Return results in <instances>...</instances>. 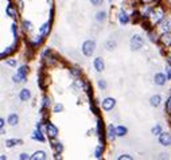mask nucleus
<instances>
[{
    "instance_id": "5",
    "label": "nucleus",
    "mask_w": 171,
    "mask_h": 160,
    "mask_svg": "<svg viewBox=\"0 0 171 160\" xmlns=\"http://www.w3.org/2000/svg\"><path fill=\"white\" fill-rule=\"evenodd\" d=\"M116 105V100L112 97H106L105 100L103 101V109L104 110H112Z\"/></svg>"
},
{
    "instance_id": "39",
    "label": "nucleus",
    "mask_w": 171,
    "mask_h": 160,
    "mask_svg": "<svg viewBox=\"0 0 171 160\" xmlns=\"http://www.w3.org/2000/svg\"><path fill=\"white\" fill-rule=\"evenodd\" d=\"M19 159L20 160H27V159H31V156H30V155H27V153H20Z\"/></svg>"
},
{
    "instance_id": "32",
    "label": "nucleus",
    "mask_w": 171,
    "mask_h": 160,
    "mask_svg": "<svg viewBox=\"0 0 171 160\" xmlns=\"http://www.w3.org/2000/svg\"><path fill=\"white\" fill-rule=\"evenodd\" d=\"M54 149H55V152H57V153H61V152L63 151V145H62V143H57V144H54Z\"/></svg>"
},
{
    "instance_id": "22",
    "label": "nucleus",
    "mask_w": 171,
    "mask_h": 160,
    "mask_svg": "<svg viewBox=\"0 0 171 160\" xmlns=\"http://www.w3.org/2000/svg\"><path fill=\"white\" fill-rule=\"evenodd\" d=\"M116 132H117V136H119V137H123V136L127 135L128 129L124 127V125H119V127H116Z\"/></svg>"
},
{
    "instance_id": "10",
    "label": "nucleus",
    "mask_w": 171,
    "mask_h": 160,
    "mask_svg": "<svg viewBox=\"0 0 171 160\" xmlns=\"http://www.w3.org/2000/svg\"><path fill=\"white\" fill-rule=\"evenodd\" d=\"M160 41H162V43L164 44V46L170 47L171 46V33H170V31H167V33H163Z\"/></svg>"
},
{
    "instance_id": "42",
    "label": "nucleus",
    "mask_w": 171,
    "mask_h": 160,
    "mask_svg": "<svg viewBox=\"0 0 171 160\" xmlns=\"http://www.w3.org/2000/svg\"><path fill=\"white\" fill-rule=\"evenodd\" d=\"M167 78L170 79L171 78V66L167 65Z\"/></svg>"
},
{
    "instance_id": "21",
    "label": "nucleus",
    "mask_w": 171,
    "mask_h": 160,
    "mask_svg": "<svg viewBox=\"0 0 171 160\" xmlns=\"http://www.w3.org/2000/svg\"><path fill=\"white\" fill-rule=\"evenodd\" d=\"M43 36H45V35H42V34H41V35H39V36H35V38H34L33 41H31V44H33V47L41 46V44H42V42H43V39H45Z\"/></svg>"
},
{
    "instance_id": "6",
    "label": "nucleus",
    "mask_w": 171,
    "mask_h": 160,
    "mask_svg": "<svg viewBox=\"0 0 171 160\" xmlns=\"http://www.w3.org/2000/svg\"><path fill=\"white\" fill-rule=\"evenodd\" d=\"M159 143L162 144L163 147H168L171 145V135L170 133H160L159 135Z\"/></svg>"
},
{
    "instance_id": "35",
    "label": "nucleus",
    "mask_w": 171,
    "mask_h": 160,
    "mask_svg": "<svg viewBox=\"0 0 171 160\" xmlns=\"http://www.w3.org/2000/svg\"><path fill=\"white\" fill-rule=\"evenodd\" d=\"M16 59H14V58H10V59H7V65L8 66H12V67H14V66H16Z\"/></svg>"
},
{
    "instance_id": "2",
    "label": "nucleus",
    "mask_w": 171,
    "mask_h": 160,
    "mask_svg": "<svg viewBox=\"0 0 171 160\" xmlns=\"http://www.w3.org/2000/svg\"><path fill=\"white\" fill-rule=\"evenodd\" d=\"M143 44H144V39L141 38V35H139V34H135L129 41V46L132 50H140L141 47H143Z\"/></svg>"
},
{
    "instance_id": "14",
    "label": "nucleus",
    "mask_w": 171,
    "mask_h": 160,
    "mask_svg": "<svg viewBox=\"0 0 171 160\" xmlns=\"http://www.w3.org/2000/svg\"><path fill=\"white\" fill-rule=\"evenodd\" d=\"M6 14L8 15L10 18H16V8L14 7V4L10 3L8 6L6 7Z\"/></svg>"
},
{
    "instance_id": "1",
    "label": "nucleus",
    "mask_w": 171,
    "mask_h": 160,
    "mask_svg": "<svg viewBox=\"0 0 171 160\" xmlns=\"http://www.w3.org/2000/svg\"><path fill=\"white\" fill-rule=\"evenodd\" d=\"M82 53H84V55H86V57H92L93 54H94L96 51V42L92 41V39H89V41H85L84 44H82Z\"/></svg>"
},
{
    "instance_id": "29",
    "label": "nucleus",
    "mask_w": 171,
    "mask_h": 160,
    "mask_svg": "<svg viewBox=\"0 0 171 160\" xmlns=\"http://www.w3.org/2000/svg\"><path fill=\"white\" fill-rule=\"evenodd\" d=\"M105 18H106V12L105 11H100L97 14V18H96V19H97V22H103V20H105Z\"/></svg>"
},
{
    "instance_id": "46",
    "label": "nucleus",
    "mask_w": 171,
    "mask_h": 160,
    "mask_svg": "<svg viewBox=\"0 0 171 160\" xmlns=\"http://www.w3.org/2000/svg\"><path fill=\"white\" fill-rule=\"evenodd\" d=\"M167 65H170V66H171V57H168V58H167Z\"/></svg>"
},
{
    "instance_id": "9",
    "label": "nucleus",
    "mask_w": 171,
    "mask_h": 160,
    "mask_svg": "<svg viewBox=\"0 0 171 160\" xmlns=\"http://www.w3.org/2000/svg\"><path fill=\"white\" fill-rule=\"evenodd\" d=\"M160 30L163 33H167V31H171V19H163L160 22Z\"/></svg>"
},
{
    "instance_id": "23",
    "label": "nucleus",
    "mask_w": 171,
    "mask_h": 160,
    "mask_svg": "<svg viewBox=\"0 0 171 160\" xmlns=\"http://www.w3.org/2000/svg\"><path fill=\"white\" fill-rule=\"evenodd\" d=\"M103 152H104V145L100 144V145H97V148H96V151H94L96 159H101V157H103Z\"/></svg>"
},
{
    "instance_id": "13",
    "label": "nucleus",
    "mask_w": 171,
    "mask_h": 160,
    "mask_svg": "<svg viewBox=\"0 0 171 160\" xmlns=\"http://www.w3.org/2000/svg\"><path fill=\"white\" fill-rule=\"evenodd\" d=\"M106 135L111 140H114L117 137V132H116V128L113 125H108V129H106Z\"/></svg>"
},
{
    "instance_id": "36",
    "label": "nucleus",
    "mask_w": 171,
    "mask_h": 160,
    "mask_svg": "<svg viewBox=\"0 0 171 160\" xmlns=\"http://www.w3.org/2000/svg\"><path fill=\"white\" fill-rule=\"evenodd\" d=\"M11 31H12V34H14L15 39H16L18 38V28H16V24H15V23L11 26Z\"/></svg>"
},
{
    "instance_id": "37",
    "label": "nucleus",
    "mask_w": 171,
    "mask_h": 160,
    "mask_svg": "<svg viewBox=\"0 0 171 160\" xmlns=\"http://www.w3.org/2000/svg\"><path fill=\"white\" fill-rule=\"evenodd\" d=\"M123 159L132 160V156H129V155H120V156H117V160H123Z\"/></svg>"
},
{
    "instance_id": "16",
    "label": "nucleus",
    "mask_w": 171,
    "mask_h": 160,
    "mask_svg": "<svg viewBox=\"0 0 171 160\" xmlns=\"http://www.w3.org/2000/svg\"><path fill=\"white\" fill-rule=\"evenodd\" d=\"M119 22H120V24H127L129 22V16H128V14L125 11L119 12Z\"/></svg>"
},
{
    "instance_id": "31",
    "label": "nucleus",
    "mask_w": 171,
    "mask_h": 160,
    "mask_svg": "<svg viewBox=\"0 0 171 160\" xmlns=\"http://www.w3.org/2000/svg\"><path fill=\"white\" fill-rule=\"evenodd\" d=\"M18 73H20V74H25V76H27V73H28V66H27V65H23V66H20V67H19V70H18Z\"/></svg>"
},
{
    "instance_id": "45",
    "label": "nucleus",
    "mask_w": 171,
    "mask_h": 160,
    "mask_svg": "<svg viewBox=\"0 0 171 160\" xmlns=\"http://www.w3.org/2000/svg\"><path fill=\"white\" fill-rule=\"evenodd\" d=\"M18 4H19V8L23 10V1H22V0H19V1H18Z\"/></svg>"
},
{
    "instance_id": "33",
    "label": "nucleus",
    "mask_w": 171,
    "mask_h": 160,
    "mask_svg": "<svg viewBox=\"0 0 171 160\" xmlns=\"http://www.w3.org/2000/svg\"><path fill=\"white\" fill-rule=\"evenodd\" d=\"M166 112L168 114H171V97L167 98V102H166Z\"/></svg>"
},
{
    "instance_id": "19",
    "label": "nucleus",
    "mask_w": 171,
    "mask_h": 160,
    "mask_svg": "<svg viewBox=\"0 0 171 160\" xmlns=\"http://www.w3.org/2000/svg\"><path fill=\"white\" fill-rule=\"evenodd\" d=\"M7 121H8L10 125L14 127V125H16L18 122H19V116L15 114V113H12V114H10V116H8V120H7Z\"/></svg>"
},
{
    "instance_id": "24",
    "label": "nucleus",
    "mask_w": 171,
    "mask_h": 160,
    "mask_svg": "<svg viewBox=\"0 0 171 160\" xmlns=\"http://www.w3.org/2000/svg\"><path fill=\"white\" fill-rule=\"evenodd\" d=\"M22 26H23V30L27 31V33H31V31H33V23H31L30 20H23Z\"/></svg>"
},
{
    "instance_id": "34",
    "label": "nucleus",
    "mask_w": 171,
    "mask_h": 160,
    "mask_svg": "<svg viewBox=\"0 0 171 160\" xmlns=\"http://www.w3.org/2000/svg\"><path fill=\"white\" fill-rule=\"evenodd\" d=\"M63 110V105L62 104H57V105L54 106V113H59V112Z\"/></svg>"
},
{
    "instance_id": "47",
    "label": "nucleus",
    "mask_w": 171,
    "mask_h": 160,
    "mask_svg": "<svg viewBox=\"0 0 171 160\" xmlns=\"http://www.w3.org/2000/svg\"><path fill=\"white\" fill-rule=\"evenodd\" d=\"M144 3H151V1H155V0H143Z\"/></svg>"
},
{
    "instance_id": "17",
    "label": "nucleus",
    "mask_w": 171,
    "mask_h": 160,
    "mask_svg": "<svg viewBox=\"0 0 171 160\" xmlns=\"http://www.w3.org/2000/svg\"><path fill=\"white\" fill-rule=\"evenodd\" d=\"M160 102H162V97H160L159 94H155V96H152V97L149 98V104H151V106H159Z\"/></svg>"
},
{
    "instance_id": "12",
    "label": "nucleus",
    "mask_w": 171,
    "mask_h": 160,
    "mask_svg": "<svg viewBox=\"0 0 171 160\" xmlns=\"http://www.w3.org/2000/svg\"><path fill=\"white\" fill-rule=\"evenodd\" d=\"M45 159H47V155L45 151H36L31 156V160H45Z\"/></svg>"
},
{
    "instance_id": "38",
    "label": "nucleus",
    "mask_w": 171,
    "mask_h": 160,
    "mask_svg": "<svg viewBox=\"0 0 171 160\" xmlns=\"http://www.w3.org/2000/svg\"><path fill=\"white\" fill-rule=\"evenodd\" d=\"M98 86H100V89H105V87H106V82L104 81V79H100V81H98Z\"/></svg>"
},
{
    "instance_id": "26",
    "label": "nucleus",
    "mask_w": 171,
    "mask_h": 160,
    "mask_svg": "<svg viewBox=\"0 0 171 160\" xmlns=\"http://www.w3.org/2000/svg\"><path fill=\"white\" fill-rule=\"evenodd\" d=\"M12 51H14V46H11V47H7V50H4V51H1V54H0V57H1V59H4V57H7V55H10Z\"/></svg>"
},
{
    "instance_id": "27",
    "label": "nucleus",
    "mask_w": 171,
    "mask_h": 160,
    "mask_svg": "<svg viewBox=\"0 0 171 160\" xmlns=\"http://www.w3.org/2000/svg\"><path fill=\"white\" fill-rule=\"evenodd\" d=\"M151 132L154 136H159L160 133H162V127H160V125H155V127L151 129Z\"/></svg>"
},
{
    "instance_id": "15",
    "label": "nucleus",
    "mask_w": 171,
    "mask_h": 160,
    "mask_svg": "<svg viewBox=\"0 0 171 160\" xmlns=\"http://www.w3.org/2000/svg\"><path fill=\"white\" fill-rule=\"evenodd\" d=\"M19 98L22 101H28L31 98V92L28 89H22L19 93Z\"/></svg>"
},
{
    "instance_id": "30",
    "label": "nucleus",
    "mask_w": 171,
    "mask_h": 160,
    "mask_svg": "<svg viewBox=\"0 0 171 160\" xmlns=\"http://www.w3.org/2000/svg\"><path fill=\"white\" fill-rule=\"evenodd\" d=\"M70 73H71V76H74V77H80L82 74V71L80 70L78 67H71L70 69Z\"/></svg>"
},
{
    "instance_id": "20",
    "label": "nucleus",
    "mask_w": 171,
    "mask_h": 160,
    "mask_svg": "<svg viewBox=\"0 0 171 160\" xmlns=\"http://www.w3.org/2000/svg\"><path fill=\"white\" fill-rule=\"evenodd\" d=\"M12 79H14L15 82H20V84H23V82L27 81V76H25V74H20V73H16Z\"/></svg>"
},
{
    "instance_id": "3",
    "label": "nucleus",
    "mask_w": 171,
    "mask_h": 160,
    "mask_svg": "<svg viewBox=\"0 0 171 160\" xmlns=\"http://www.w3.org/2000/svg\"><path fill=\"white\" fill-rule=\"evenodd\" d=\"M151 19H152V23H154V24L160 23L163 19H164V12H163V10L158 8V10H155L154 12H151Z\"/></svg>"
},
{
    "instance_id": "40",
    "label": "nucleus",
    "mask_w": 171,
    "mask_h": 160,
    "mask_svg": "<svg viewBox=\"0 0 171 160\" xmlns=\"http://www.w3.org/2000/svg\"><path fill=\"white\" fill-rule=\"evenodd\" d=\"M116 46V43H114V42H112V41H109L108 42V44H106V47H109L108 50H113V47Z\"/></svg>"
},
{
    "instance_id": "11",
    "label": "nucleus",
    "mask_w": 171,
    "mask_h": 160,
    "mask_svg": "<svg viewBox=\"0 0 171 160\" xmlns=\"http://www.w3.org/2000/svg\"><path fill=\"white\" fill-rule=\"evenodd\" d=\"M31 137H33L34 140L41 141V143H43L45 141V136H43V133H42V129H39V128H36V129L34 130V133H33Z\"/></svg>"
},
{
    "instance_id": "18",
    "label": "nucleus",
    "mask_w": 171,
    "mask_h": 160,
    "mask_svg": "<svg viewBox=\"0 0 171 160\" xmlns=\"http://www.w3.org/2000/svg\"><path fill=\"white\" fill-rule=\"evenodd\" d=\"M50 26H51V23H50V22L45 23V24L42 26L41 28H39V33H41L42 35H45V36H46V35H49V33H50V28H51V27H50Z\"/></svg>"
},
{
    "instance_id": "43",
    "label": "nucleus",
    "mask_w": 171,
    "mask_h": 160,
    "mask_svg": "<svg viewBox=\"0 0 171 160\" xmlns=\"http://www.w3.org/2000/svg\"><path fill=\"white\" fill-rule=\"evenodd\" d=\"M149 38H151L152 42H156V41H158V38H155V35H154L152 33H149Z\"/></svg>"
},
{
    "instance_id": "4",
    "label": "nucleus",
    "mask_w": 171,
    "mask_h": 160,
    "mask_svg": "<svg viewBox=\"0 0 171 160\" xmlns=\"http://www.w3.org/2000/svg\"><path fill=\"white\" fill-rule=\"evenodd\" d=\"M46 133L47 136H49V139H55L58 136V128L55 127L54 124H51V122H47L46 125Z\"/></svg>"
},
{
    "instance_id": "41",
    "label": "nucleus",
    "mask_w": 171,
    "mask_h": 160,
    "mask_svg": "<svg viewBox=\"0 0 171 160\" xmlns=\"http://www.w3.org/2000/svg\"><path fill=\"white\" fill-rule=\"evenodd\" d=\"M90 1H92L93 6H100V4L103 3V0H90Z\"/></svg>"
},
{
    "instance_id": "44",
    "label": "nucleus",
    "mask_w": 171,
    "mask_h": 160,
    "mask_svg": "<svg viewBox=\"0 0 171 160\" xmlns=\"http://www.w3.org/2000/svg\"><path fill=\"white\" fill-rule=\"evenodd\" d=\"M0 128H1V129L4 128V119H0Z\"/></svg>"
},
{
    "instance_id": "25",
    "label": "nucleus",
    "mask_w": 171,
    "mask_h": 160,
    "mask_svg": "<svg viewBox=\"0 0 171 160\" xmlns=\"http://www.w3.org/2000/svg\"><path fill=\"white\" fill-rule=\"evenodd\" d=\"M16 144H22V140H18V139H10V140H7L6 141V145L7 147H14V145H16Z\"/></svg>"
},
{
    "instance_id": "28",
    "label": "nucleus",
    "mask_w": 171,
    "mask_h": 160,
    "mask_svg": "<svg viewBox=\"0 0 171 160\" xmlns=\"http://www.w3.org/2000/svg\"><path fill=\"white\" fill-rule=\"evenodd\" d=\"M50 105H51V100H50V97H45L43 98V104H42V108L47 109V108H50Z\"/></svg>"
},
{
    "instance_id": "7",
    "label": "nucleus",
    "mask_w": 171,
    "mask_h": 160,
    "mask_svg": "<svg viewBox=\"0 0 171 160\" xmlns=\"http://www.w3.org/2000/svg\"><path fill=\"white\" fill-rule=\"evenodd\" d=\"M93 66H94V69H96V71H98V73H101V71L105 69V63H104V59L101 57H98V58H96L94 59V62H93Z\"/></svg>"
},
{
    "instance_id": "8",
    "label": "nucleus",
    "mask_w": 171,
    "mask_h": 160,
    "mask_svg": "<svg viewBox=\"0 0 171 160\" xmlns=\"http://www.w3.org/2000/svg\"><path fill=\"white\" fill-rule=\"evenodd\" d=\"M167 77L164 76V74H162V73H156L155 74V77H154V81H155V84L156 85H159V86H163V85L166 84V81H167Z\"/></svg>"
}]
</instances>
